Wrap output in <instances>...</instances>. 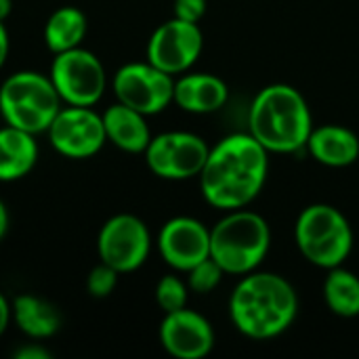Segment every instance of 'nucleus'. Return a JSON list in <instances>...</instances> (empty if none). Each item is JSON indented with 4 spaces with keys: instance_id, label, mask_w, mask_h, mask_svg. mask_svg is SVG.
Returning <instances> with one entry per match:
<instances>
[{
    "instance_id": "obj_19",
    "label": "nucleus",
    "mask_w": 359,
    "mask_h": 359,
    "mask_svg": "<svg viewBox=\"0 0 359 359\" xmlns=\"http://www.w3.org/2000/svg\"><path fill=\"white\" fill-rule=\"evenodd\" d=\"M11 307H13V318L19 330L34 341L50 339L61 328V316L57 307L40 297L19 294Z\"/></svg>"
},
{
    "instance_id": "obj_3",
    "label": "nucleus",
    "mask_w": 359,
    "mask_h": 359,
    "mask_svg": "<svg viewBox=\"0 0 359 359\" xmlns=\"http://www.w3.org/2000/svg\"><path fill=\"white\" fill-rule=\"evenodd\" d=\"M313 116L307 99L290 84H269L255 97L248 111V133L271 154H292L307 147Z\"/></svg>"
},
{
    "instance_id": "obj_2",
    "label": "nucleus",
    "mask_w": 359,
    "mask_h": 359,
    "mask_svg": "<svg viewBox=\"0 0 359 359\" xmlns=\"http://www.w3.org/2000/svg\"><path fill=\"white\" fill-rule=\"evenodd\" d=\"M299 297L280 273L250 271L242 276L229 297V318L236 330L255 341L284 334L297 320Z\"/></svg>"
},
{
    "instance_id": "obj_18",
    "label": "nucleus",
    "mask_w": 359,
    "mask_h": 359,
    "mask_svg": "<svg viewBox=\"0 0 359 359\" xmlns=\"http://www.w3.org/2000/svg\"><path fill=\"white\" fill-rule=\"evenodd\" d=\"M38 162V143L36 135L15 128H0V181L11 183L23 179L32 172Z\"/></svg>"
},
{
    "instance_id": "obj_16",
    "label": "nucleus",
    "mask_w": 359,
    "mask_h": 359,
    "mask_svg": "<svg viewBox=\"0 0 359 359\" xmlns=\"http://www.w3.org/2000/svg\"><path fill=\"white\" fill-rule=\"evenodd\" d=\"M307 149L316 162L330 168H343L359 160V137L339 124L313 126Z\"/></svg>"
},
{
    "instance_id": "obj_21",
    "label": "nucleus",
    "mask_w": 359,
    "mask_h": 359,
    "mask_svg": "<svg viewBox=\"0 0 359 359\" xmlns=\"http://www.w3.org/2000/svg\"><path fill=\"white\" fill-rule=\"evenodd\" d=\"M324 301L328 309L339 318H355L359 316V278L343 269L341 265L328 269L324 280Z\"/></svg>"
},
{
    "instance_id": "obj_6",
    "label": "nucleus",
    "mask_w": 359,
    "mask_h": 359,
    "mask_svg": "<svg viewBox=\"0 0 359 359\" xmlns=\"http://www.w3.org/2000/svg\"><path fill=\"white\" fill-rule=\"evenodd\" d=\"M294 240L301 255L322 269L343 265L353 250V229L347 217L330 204L303 208L294 225Z\"/></svg>"
},
{
    "instance_id": "obj_28",
    "label": "nucleus",
    "mask_w": 359,
    "mask_h": 359,
    "mask_svg": "<svg viewBox=\"0 0 359 359\" xmlns=\"http://www.w3.org/2000/svg\"><path fill=\"white\" fill-rule=\"evenodd\" d=\"M6 57H8V32H6L4 23L0 21V69H2Z\"/></svg>"
},
{
    "instance_id": "obj_7",
    "label": "nucleus",
    "mask_w": 359,
    "mask_h": 359,
    "mask_svg": "<svg viewBox=\"0 0 359 359\" xmlns=\"http://www.w3.org/2000/svg\"><path fill=\"white\" fill-rule=\"evenodd\" d=\"M61 101L93 107L105 93L107 76L99 57L82 46L57 53L48 74Z\"/></svg>"
},
{
    "instance_id": "obj_30",
    "label": "nucleus",
    "mask_w": 359,
    "mask_h": 359,
    "mask_svg": "<svg viewBox=\"0 0 359 359\" xmlns=\"http://www.w3.org/2000/svg\"><path fill=\"white\" fill-rule=\"evenodd\" d=\"M13 8V0H0V21H4L11 15Z\"/></svg>"
},
{
    "instance_id": "obj_25",
    "label": "nucleus",
    "mask_w": 359,
    "mask_h": 359,
    "mask_svg": "<svg viewBox=\"0 0 359 359\" xmlns=\"http://www.w3.org/2000/svg\"><path fill=\"white\" fill-rule=\"evenodd\" d=\"M208 8V0H175V17L198 23Z\"/></svg>"
},
{
    "instance_id": "obj_5",
    "label": "nucleus",
    "mask_w": 359,
    "mask_h": 359,
    "mask_svg": "<svg viewBox=\"0 0 359 359\" xmlns=\"http://www.w3.org/2000/svg\"><path fill=\"white\" fill-rule=\"evenodd\" d=\"M61 103L50 78L40 72H17L0 86V116L4 124L32 135L48 130Z\"/></svg>"
},
{
    "instance_id": "obj_4",
    "label": "nucleus",
    "mask_w": 359,
    "mask_h": 359,
    "mask_svg": "<svg viewBox=\"0 0 359 359\" xmlns=\"http://www.w3.org/2000/svg\"><path fill=\"white\" fill-rule=\"evenodd\" d=\"M271 246L267 221L252 210L236 208L210 229V257L229 276L257 271Z\"/></svg>"
},
{
    "instance_id": "obj_9",
    "label": "nucleus",
    "mask_w": 359,
    "mask_h": 359,
    "mask_svg": "<svg viewBox=\"0 0 359 359\" xmlns=\"http://www.w3.org/2000/svg\"><path fill=\"white\" fill-rule=\"evenodd\" d=\"M111 84L120 103L145 116L164 111L175 97V76L162 72L149 61L122 65Z\"/></svg>"
},
{
    "instance_id": "obj_26",
    "label": "nucleus",
    "mask_w": 359,
    "mask_h": 359,
    "mask_svg": "<svg viewBox=\"0 0 359 359\" xmlns=\"http://www.w3.org/2000/svg\"><path fill=\"white\" fill-rule=\"evenodd\" d=\"M11 318H13V307H11V303L6 301V297L0 292V337L4 334V330H6V326H8V322H11Z\"/></svg>"
},
{
    "instance_id": "obj_29",
    "label": "nucleus",
    "mask_w": 359,
    "mask_h": 359,
    "mask_svg": "<svg viewBox=\"0 0 359 359\" xmlns=\"http://www.w3.org/2000/svg\"><path fill=\"white\" fill-rule=\"evenodd\" d=\"M6 229H8V212H6L4 202L0 200V240L6 236Z\"/></svg>"
},
{
    "instance_id": "obj_17",
    "label": "nucleus",
    "mask_w": 359,
    "mask_h": 359,
    "mask_svg": "<svg viewBox=\"0 0 359 359\" xmlns=\"http://www.w3.org/2000/svg\"><path fill=\"white\" fill-rule=\"evenodd\" d=\"M103 126L107 141H111L116 147L128 154H143L151 141L149 126L145 122V114L124 105V103H114L109 105L103 114Z\"/></svg>"
},
{
    "instance_id": "obj_8",
    "label": "nucleus",
    "mask_w": 359,
    "mask_h": 359,
    "mask_svg": "<svg viewBox=\"0 0 359 359\" xmlns=\"http://www.w3.org/2000/svg\"><path fill=\"white\" fill-rule=\"evenodd\" d=\"M208 151L210 147L202 137L185 130H170L151 137L143 154L156 177L166 181H185L200 177Z\"/></svg>"
},
{
    "instance_id": "obj_13",
    "label": "nucleus",
    "mask_w": 359,
    "mask_h": 359,
    "mask_svg": "<svg viewBox=\"0 0 359 359\" xmlns=\"http://www.w3.org/2000/svg\"><path fill=\"white\" fill-rule=\"evenodd\" d=\"M158 250L166 265L187 273L194 265L210 257V229L198 219L175 217L160 229Z\"/></svg>"
},
{
    "instance_id": "obj_1",
    "label": "nucleus",
    "mask_w": 359,
    "mask_h": 359,
    "mask_svg": "<svg viewBox=\"0 0 359 359\" xmlns=\"http://www.w3.org/2000/svg\"><path fill=\"white\" fill-rule=\"evenodd\" d=\"M269 151L250 135L236 133L210 147L200 172L204 200L219 210L246 208L265 187Z\"/></svg>"
},
{
    "instance_id": "obj_12",
    "label": "nucleus",
    "mask_w": 359,
    "mask_h": 359,
    "mask_svg": "<svg viewBox=\"0 0 359 359\" xmlns=\"http://www.w3.org/2000/svg\"><path fill=\"white\" fill-rule=\"evenodd\" d=\"M204 36L198 23L183 19H168L151 34L147 42V61L162 72L177 76L185 74L200 57Z\"/></svg>"
},
{
    "instance_id": "obj_10",
    "label": "nucleus",
    "mask_w": 359,
    "mask_h": 359,
    "mask_svg": "<svg viewBox=\"0 0 359 359\" xmlns=\"http://www.w3.org/2000/svg\"><path fill=\"white\" fill-rule=\"evenodd\" d=\"M46 133L53 149L72 160L93 158L107 141L103 116L82 105L61 107Z\"/></svg>"
},
{
    "instance_id": "obj_20",
    "label": "nucleus",
    "mask_w": 359,
    "mask_h": 359,
    "mask_svg": "<svg viewBox=\"0 0 359 359\" xmlns=\"http://www.w3.org/2000/svg\"><path fill=\"white\" fill-rule=\"evenodd\" d=\"M86 15L76 6H61L50 13L44 25V44L53 55L76 48L86 36Z\"/></svg>"
},
{
    "instance_id": "obj_11",
    "label": "nucleus",
    "mask_w": 359,
    "mask_h": 359,
    "mask_svg": "<svg viewBox=\"0 0 359 359\" xmlns=\"http://www.w3.org/2000/svg\"><path fill=\"white\" fill-rule=\"evenodd\" d=\"M99 259L118 273L137 271L149 257L151 236L147 225L135 215H116L99 231Z\"/></svg>"
},
{
    "instance_id": "obj_27",
    "label": "nucleus",
    "mask_w": 359,
    "mask_h": 359,
    "mask_svg": "<svg viewBox=\"0 0 359 359\" xmlns=\"http://www.w3.org/2000/svg\"><path fill=\"white\" fill-rule=\"evenodd\" d=\"M15 358L19 359H48L50 353L46 349H40V347H23L19 351H15Z\"/></svg>"
},
{
    "instance_id": "obj_24",
    "label": "nucleus",
    "mask_w": 359,
    "mask_h": 359,
    "mask_svg": "<svg viewBox=\"0 0 359 359\" xmlns=\"http://www.w3.org/2000/svg\"><path fill=\"white\" fill-rule=\"evenodd\" d=\"M118 271L114 267H109L107 263H99L97 267L90 269L88 278H86V288L88 294L95 299H105L114 292V288L118 286Z\"/></svg>"
},
{
    "instance_id": "obj_22",
    "label": "nucleus",
    "mask_w": 359,
    "mask_h": 359,
    "mask_svg": "<svg viewBox=\"0 0 359 359\" xmlns=\"http://www.w3.org/2000/svg\"><path fill=\"white\" fill-rule=\"evenodd\" d=\"M187 297L189 286L179 276H164L156 286V303L164 313H172L187 307Z\"/></svg>"
},
{
    "instance_id": "obj_14",
    "label": "nucleus",
    "mask_w": 359,
    "mask_h": 359,
    "mask_svg": "<svg viewBox=\"0 0 359 359\" xmlns=\"http://www.w3.org/2000/svg\"><path fill=\"white\" fill-rule=\"evenodd\" d=\"M160 343L168 355L177 359H202L215 347L212 324L187 307L164 313L160 324Z\"/></svg>"
},
{
    "instance_id": "obj_23",
    "label": "nucleus",
    "mask_w": 359,
    "mask_h": 359,
    "mask_svg": "<svg viewBox=\"0 0 359 359\" xmlns=\"http://www.w3.org/2000/svg\"><path fill=\"white\" fill-rule=\"evenodd\" d=\"M223 276L225 271L221 269V265L212 257H208L187 271V286L196 294H210L221 284Z\"/></svg>"
},
{
    "instance_id": "obj_15",
    "label": "nucleus",
    "mask_w": 359,
    "mask_h": 359,
    "mask_svg": "<svg viewBox=\"0 0 359 359\" xmlns=\"http://www.w3.org/2000/svg\"><path fill=\"white\" fill-rule=\"evenodd\" d=\"M229 99V88L215 74H185L175 80L172 101L189 114L219 111Z\"/></svg>"
}]
</instances>
